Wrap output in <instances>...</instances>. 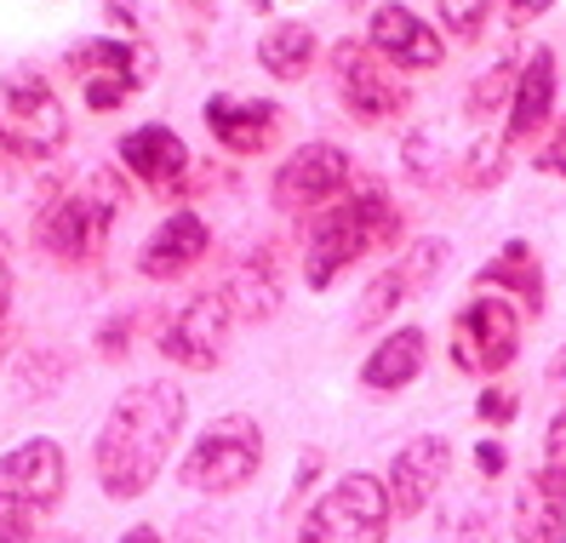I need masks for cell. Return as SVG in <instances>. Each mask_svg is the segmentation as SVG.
I'll return each mask as SVG.
<instances>
[{"label":"cell","instance_id":"obj_1","mask_svg":"<svg viewBox=\"0 0 566 543\" xmlns=\"http://www.w3.org/2000/svg\"><path fill=\"white\" fill-rule=\"evenodd\" d=\"M184 418H189V395L178 384H166V378L132 384L104 413V429L92 440V469H97L104 498H115V503L144 498L160 481L166 458H172Z\"/></svg>","mask_w":566,"mask_h":543},{"label":"cell","instance_id":"obj_2","mask_svg":"<svg viewBox=\"0 0 566 543\" xmlns=\"http://www.w3.org/2000/svg\"><path fill=\"white\" fill-rule=\"evenodd\" d=\"M401 241V212L389 207L384 184H349L332 207H321L310 218V247H304V286L326 292L344 275L349 263H360L366 252H384Z\"/></svg>","mask_w":566,"mask_h":543},{"label":"cell","instance_id":"obj_3","mask_svg":"<svg viewBox=\"0 0 566 543\" xmlns=\"http://www.w3.org/2000/svg\"><path fill=\"white\" fill-rule=\"evenodd\" d=\"M70 487V458L52 435H29L0 452V543H35Z\"/></svg>","mask_w":566,"mask_h":543},{"label":"cell","instance_id":"obj_4","mask_svg":"<svg viewBox=\"0 0 566 543\" xmlns=\"http://www.w3.org/2000/svg\"><path fill=\"white\" fill-rule=\"evenodd\" d=\"M126 207V184L115 166H97V173L86 184H63L46 195V207H41V247L52 252V263H86L97 258V247L109 241V229Z\"/></svg>","mask_w":566,"mask_h":543},{"label":"cell","instance_id":"obj_5","mask_svg":"<svg viewBox=\"0 0 566 543\" xmlns=\"http://www.w3.org/2000/svg\"><path fill=\"white\" fill-rule=\"evenodd\" d=\"M258 469H263V424L252 413H223L195 435V447L178 463V481L201 498H229L252 487Z\"/></svg>","mask_w":566,"mask_h":543},{"label":"cell","instance_id":"obj_6","mask_svg":"<svg viewBox=\"0 0 566 543\" xmlns=\"http://www.w3.org/2000/svg\"><path fill=\"white\" fill-rule=\"evenodd\" d=\"M389 526H395V509L384 492V474L349 469L310 503L297 543H384Z\"/></svg>","mask_w":566,"mask_h":543},{"label":"cell","instance_id":"obj_7","mask_svg":"<svg viewBox=\"0 0 566 543\" xmlns=\"http://www.w3.org/2000/svg\"><path fill=\"white\" fill-rule=\"evenodd\" d=\"M0 132H7L12 155H29V160H52L70 144V115H63L46 75L12 70L0 81Z\"/></svg>","mask_w":566,"mask_h":543},{"label":"cell","instance_id":"obj_8","mask_svg":"<svg viewBox=\"0 0 566 543\" xmlns=\"http://www.w3.org/2000/svg\"><path fill=\"white\" fill-rule=\"evenodd\" d=\"M447 349H452L458 372H470V378H497V372L521 355V315L497 292H481L452 315Z\"/></svg>","mask_w":566,"mask_h":543},{"label":"cell","instance_id":"obj_9","mask_svg":"<svg viewBox=\"0 0 566 543\" xmlns=\"http://www.w3.org/2000/svg\"><path fill=\"white\" fill-rule=\"evenodd\" d=\"M326 63H332V86H338V104H344L360 126H384V121H395V115L412 104L407 81L395 75L373 46L338 41V46L326 52Z\"/></svg>","mask_w":566,"mask_h":543},{"label":"cell","instance_id":"obj_10","mask_svg":"<svg viewBox=\"0 0 566 543\" xmlns=\"http://www.w3.org/2000/svg\"><path fill=\"white\" fill-rule=\"evenodd\" d=\"M70 70L81 75L86 109H120L132 92L149 86L155 52L144 41H126V35H97V41L70 46Z\"/></svg>","mask_w":566,"mask_h":543},{"label":"cell","instance_id":"obj_11","mask_svg":"<svg viewBox=\"0 0 566 543\" xmlns=\"http://www.w3.org/2000/svg\"><path fill=\"white\" fill-rule=\"evenodd\" d=\"M229 303L223 292H195L184 310H172L160 321V337H155V349L160 361H172V366H189V372H212L223 361V337H229Z\"/></svg>","mask_w":566,"mask_h":543},{"label":"cell","instance_id":"obj_12","mask_svg":"<svg viewBox=\"0 0 566 543\" xmlns=\"http://www.w3.org/2000/svg\"><path fill=\"white\" fill-rule=\"evenodd\" d=\"M349 189V155L338 144H304L292 149L275 178H270V200L281 212H321Z\"/></svg>","mask_w":566,"mask_h":543},{"label":"cell","instance_id":"obj_13","mask_svg":"<svg viewBox=\"0 0 566 543\" xmlns=\"http://www.w3.org/2000/svg\"><path fill=\"white\" fill-rule=\"evenodd\" d=\"M447 469H452V447H447V435H412L407 447H395V458H389V469H384V492H389L395 521L423 515L429 498L441 492Z\"/></svg>","mask_w":566,"mask_h":543},{"label":"cell","instance_id":"obj_14","mask_svg":"<svg viewBox=\"0 0 566 543\" xmlns=\"http://www.w3.org/2000/svg\"><path fill=\"white\" fill-rule=\"evenodd\" d=\"M207 252H212L207 218L195 212V207H178V212H166V218L149 229V241L138 247V269H144V281H178V275H189V269L201 263Z\"/></svg>","mask_w":566,"mask_h":543},{"label":"cell","instance_id":"obj_15","mask_svg":"<svg viewBox=\"0 0 566 543\" xmlns=\"http://www.w3.org/2000/svg\"><path fill=\"white\" fill-rule=\"evenodd\" d=\"M366 46H373L389 70H436L441 52H447L441 35H436V23H423L412 7H401V0H384V7H373Z\"/></svg>","mask_w":566,"mask_h":543},{"label":"cell","instance_id":"obj_16","mask_svg":"<svg viewBox=\"0 0 566 543\" xmlns=\"http://www.w3.org/2000/svg\"><path fill=\"white\" fill-rule=\"evenodd\" d=\"M120 166L138 184H149V189H178L184 178H189V144L178 138L172 126H160V121H149V126H132L126 138H120Z\"/></svg>","mask_w":566,"mask_h":543},{"label":"cell","instance_id":"obj_17","mask_svg":"<svg viewBox=\"0 0 566 543\" xmlns=\"http://www.w3.org/2000/svg\"><path fill=\"white\" fill-rule=\"evenodd\" d=\"M207 132L229 149V155H258V149H270L275 144V126H281V109L270 104V97H207V109H201Z\"/></svg>","mask_w":566,"mask_h":543},{"label":"cell","instance_id":"obj_18","mask_svg":"<svg viewBox=\"0 0 566 543\" xmlns=\"http://www.w3.org/2000/svg\"><path fill=\"white\" fill-rule=\"evenodd\" d=\"M218 292H223V303H229L235 321H270L281 310V252L275 247L247 252L235 269H229V281Z\"/></svg>","mask_w":566,"mask_h":543},{"label":"cell","instance_id":"obj_19","mask_svg":"<svg viewBox=\"0 0 566 543\" xmlns=\"http://www.w3.org/2000/svg\"><path fill=\"white\" fill-rule=\"evenodd\" d=\"M555 115V52L549 46H532V58L521 63V81L510 97V121H504V138L526 144L532 132H544Z\"/></svg>","mask_w":566,"mask_h":543},{"label":"cell","instance_id":"obj_20","mask_svg":"<svg viewBox=\"0 0 566 543\" xmlns=\"http://www.w3.org/2000/svg\"><path fill=\"white\" fill-rule=\"evenodd\" d=\"M423 361H429V337H423V326L389 332L384 344H373V355L360 361V389H373V395L407 389L418 372H423Z\"/></svg>","mask_w":566,"mask_h":543},{"label":"cell","instance_id":"obj_21","mask_svg":"<svg viewBox=\"0 0 566 543\" xmlns=\"http://www.w3.org/2000/svg\"><path fill=\"white\" fill-rule=\"evenodd\" d=\"M475 292H510L526 315H544V269L526 241H510L492 263L475 269Z\"/></svg>","mask_w":566,"mask_h":543},{"label":"cell","instance_id":"obj_22","mask_svg":"<svg viewBox=\"0 0 566 543\" xmlns=\"http://www.w3.org/2000/svg\"><path fill=\"white\" fill-rule=\"evenodd\" d=\"M510 526H515V543H566V503L549 492L544 474H526L515 487Z\"/></svg>","mask_w":566,"mask_h":543},{"label":"cell","instance_id":"obj_23","mask_svg":"<svg viewBox=\"0 0 566 543\" xmlns=\"http://www.w3.org/2000/svg\"><path fill=\"white\" fill-rule=\"evenodd\" d=\"M315 52H321V41L310 23H270L258 35V63L275 81H304L315 70Z\"/></svg>","mask_w":566,"mask_h":543},{"label":"cell","instance_id":"obj_24","mask_svg":"<svg viewBox=\"0 0 566 543\" xmlns=\"http://www.w3.org/2000/svg\"><path fill=\"white\" fill-rule=\"evenodd\" d=\"M412 292H418V286L407 281V269H401V258H395L389 269H378V275H373V286L360 292V310H355V326L366 332V326H378V321H389V315L401 310V303H407Z\"/></svg>","mask_w":566,"mask_h":543},{"label":"cell","instance_id":"obj_25","mask_svg":"<svg viewBox=\"0 0 566 543\" xmlns=\"http://www.w3.org/2000/svg\"><path fill=\"white\" fill-rule=\"evenodd\" d=\"M515 81H521V63H515V58H497L492 70L475 75V86L463 92V115H470V121H486V115H497V109H510Z\"/></svg>","mask_w":566,"mask_h":543},{"label":"cell","instance_id":"obj_26","mask_svg":"<svg viewBox=\"0 0 566 543\" xmlns=\"http://www.w3.org/2000/svg\"><path fill=\"white\" fill-rule=\"evenodd\" d=\"M504 173H510V138L504 132H481V138L463 149V166H458L463 189H492V184H504Z\"/></svg>","mask_w":566,"mask_h":543},{"label":"cell","instance_id":"obj_27","mask_svg":"<svg viewBox=\"0 0 566 543\" xmlns=\"http://www.w3.org/2000/svg\"><path fill=\"white\" fill-rule=\"evenodd\" d=\"M63 366H70V355H63L57 344H29L23 349V361H18V384H23V395H52L57 384H63Z\"/></svg>","mask_w":566,"mask_h":543},{"label":"cell","instance_id":"obj_28","mask_svg":"<svg viewBox=\"0 0 566 543\" xmlns=\"http://www.w3.org/2000/svg\"><path fill=\"white\" fill-rule=\"evenodd\" d=\"M447 252H452V247H447V241H436V234H429V241H412V247L401 252V269H407V281H412V286L423 292V286H429V281H436L441 269H447Z\"/></svg>","mask_w":566,"mask_h":543},{"label":"cell","instance_id":"obj_29","mask_svg":"<svg viewBox=\"0 0 566 543\" xmlns=\"http://www.w3.org/2000/svg\"><path fill=\"white\" fill-rule=\"evenodd\" d=\"M544 481H549V492L566 503V406L549 418V435H544Z\"/></svg>","mask_w":566,"mask_h":543},{"label":"cell","instance_id":"obj_30","mask_svg":"<svg viewBox=\"0 0 566 543\" xmlns=\"http://www.w3.org/2000/svg\"><path fill=\"white\" fill-rule=\"evenodd\" d=\"M441 155H447V144L436 138V132H412L407 138V178L412 184H436L441 178V166H436Z\"/></svg>","mask_w":566,"mask_h":543},{"label":"cell","instance_id":"obj_31","mask_svg":"<svg viewBox=\"0 0 566 543\" xmlns=\"http://www.w3.org/2000/svg\"><path fill=\"white\" fill-rule=\"evenodd\" d=\"M441 7V23L452 29L458 41H481L486 29V0H436Z\"/></svg>","mask_w":566,"mask_h":543},{"label":"cell","instance_id":"obj_32","mask_svg":"<svg viewBox=\"0 0 566 543\" xmlns=\"http://www.w3.org/2000/svg\"><path fill=\"white\" fill-rule=\"evenodd\" d=\"M515 406H521V395H515V389H481L475 418H481V424H492V429H504V424L515 418Z\"/></svg>","mask_w":566,"mask_h":543},{"label":"cell","instance_id":"obj_33","mask_svg":"<svg viewBox=\"0 0 566 543\" xmlns=\"http://www.w3.org/2000/svg\"><path fill=\"white\" fill-rule=\"evenodd\" d=\"M497 532H492V509H463V515H458V526L447 532V543H492Z\"/></svg>","mask_w":566,"mask_h":543},{"label":"cell","instance_id":"obj_34","mask_svg":"<svg viewBox=\"0 0 566 543\" xmlns=\"http://www.w3.org/2000/svg\"><path fill=\"white\" fill-rule=\"evenodd\" d=\"M126 349H132V315H109L104 326H97V355L120 361Z\"/></svg>","mask_w":566,"mask_h":543},{"label":"cell","instance_id":"obj_35","mask_svg":"<svg viewBox=\"0 0 566 543\" xmlns=\"http://www.w3.org/2000/svg\"><path fill=\"white\" fill-rule=\"evenodd\" d=\"M532 166H538V173H549V178H566V115L555 121V132L544 138V149L532 155Z\"/></svg>","mask_w":566,"mask_h":543},{"label":"cell","instance_id":"obj_36","mask_svg":"<svg viewBox=\"0 0 566 543\" xmlns=\"http://www.w3.org/2000/svg\"><path fill=\"white\" fill-rule=\"evenodd\" d=\"M7 315H12V269H7V241H0V355L12 349V326H7Z\"/></svg>","mask_w":566,"mask_h":543},{"label":"cell","instance_id":"obj_37","mask_svg":"<svg viewBox=\"0 0 566 543\" xmlns=\"http://www.w3.org/2000/svg\"><path fill=\"white\" fill-rule=\"evenodd\" d=\"M97 7H104L115 23H120V35H138L144 29V12H138V0H97Z\"/></svg>","mask_w":566,"mask_h":543},{"label":"cell","instance_id":"obj_38","mask_svg":"<svg viewBox=\"0 0 566 543\" xmlns=\"http://www.w3.org/2000/svg\"><path fill=\"white\" fill-rule=\"evenodd\" d=\"M475 469L497 474V469H504V447H497V440H481V447H475Z\"/></svg>","mask_w":566,"mask_h":543},{"label":"cell","instance_id":"obj_39","mask_svg":"<svg viewBox=\"0 0 566 543\" xmlns=\"http://www.w3.org/2000/svg\"><path fill=\"white\" fill-rule=\"evenodd\" d=\"M544 384H549L555 395H566V344L549 355V366H544Z\"/></svg>","mask_w":566,"mask_h":543},{"label":"cell","instance_id":"obj_40","mask_svg":"<svg viewBox=\"0 0 566 543\" xmlns=\"http://www.w3.org/2000/svg\"><path fill=\"white\" fill-rule=\"evenodd\" d=\"M504 7L515 12V18H538V12H549L555 0H504Z\"/></svg>","mask_w":566,"mask_h":543},{"label":"cell","instance_id":"obj_41","mask_svg":"<svg viewBox=\"0 0 566 543\" xmlns=\"http://www.w3.org/2000/svg\"><path fill=\"white\" fill-rule=\"evenodd\" d=\"M120 543H166V537H160V526H126Z\"/></svg>","mask_w":566,"mask_h":543},{"label":"cell","instance_id":"obj_42","mask_svg":"<svg viewBox=\"0 0 566 543\" xmlns=\"http://www.w3.org/2000/svg\"><path fill=\"white\" fill-rule=\"evenodd\" d=\"M184 7H189V12H212V7H218V0H184Z\"/></svg>","mask_w":566,"mask_h":543}]
</instances>
